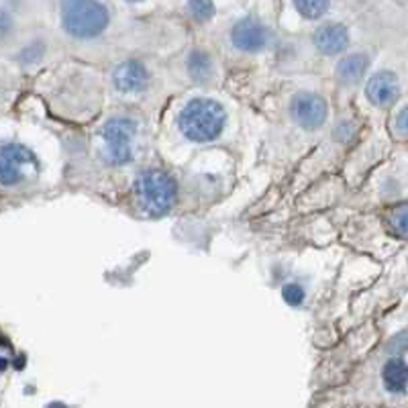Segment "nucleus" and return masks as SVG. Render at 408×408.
I'll list each match as a JSON object with an SVG mask.
<instances>
[{"label":"nucleus","instance_id":"1","mask_svg":"<svg viewBox=\"0 0 408 408\" xmlns=\"http://www.w3.org/2000/svg\"><path fill=\"white\" fill-rule=\"evenodd\" d=\"M227 114L217 100L194 98L190 100L178 116V127L188 141H212L223 133Z\"/></svg>","mask_w":408,"mask_h":408},{"label":"nucleus","instance_id":"2","mask_svg":"<svg viewBox=\"0 0 408 408\" xmlns=\"http://www.w3.org/2000/svg\"><path fill=\"white\" fill-rule=\"evenodd\" d=\"M109 8L102 2L76 0L62 4V27L76 39L98 37L109 27Z\"/></svg>","mask_w":408,"mask_h":408},{"label":"nucleus","instance_id":"3","mask_svg":"<svg viewBox=\"0 0 408 408\" xmlns=\"http://www.w3.org/2000/svg\"><path fill=\"white\" fill-rule=\"evenodd\" d=\"M176 184L161 170H145L137 176L135 198L141 210L149 215H163L176 200Z\"/></svg>","mask_w":408,"mask_h":408},{"label":"nucleus","instance_id":"4","mask_svg":"<svg viewBox=\"0 0 408 408\" xmlns=\"http://www.w3.org/2000/svg\"><path fill=\"white\" fill-rule=\"evenodd\" d=\"M137 123L129 116H114L102 127L104 158L114 165H123L133 158Z\"/></svg>","mask_w":408,"mask_h":408},{"label":"nucleus","instance_id":"5","mask_svg":"<svg viewBox=\"0 0 408 408\" xmlns=\"http://www.w3.org/2000/svg\"><path fill=\"white\" fill-rule=\"evenodd\" d=\"M39 170L37 158L25 147L17 143H8L2 147V159H0V174H2V184L13 186L21 180L33 178Z\"/></svg>","mask_w":408,"mask_h":408},{"label":"nucleus","instance_id":"6","mask_svg":"<svg viewBox=\"0 0 408 408\" xmlns=\"http://www.w3.org/2000/svg\"><path fill=\"white\" fill-rule=\"evenodd\" d=\"M329 107L325 98L313 92H300L290 102V114L296 123L304 129H318L327 121Z\"/></svg>","mask_w":408,"mask_h":408},{"label":"nucleus","instance_id":"7","mask_svg":"<svg viewBox=\"0 0 408 408\" xmlns=\"http://www.w3.org/2000/svg\"><path fill=\"white\" fill-rule=\"evenodd\" d=\"M231 41H233V46L237 47L239 51L255 53V51H259V49H264V47L268 46L270 33L257 19L247 17V19H241L239 23L233 27Z\"/></svg>","mask_w":408,"mask_h":408},{"label":"nucleus","instance_id":"8","mask_svg":"<svg viewBox=\"0 0 408 408\" xmlns=\"http://www.w3.org/2000/svg\"><path fill=\"white\" fill-rule=\"evenodd\" d=\"M365 94H367L369 102L380 107V109L392 107L400 96L398 78L392 72H378L369 78V82L365 86Z\"/></svg>","mask_w":408,"mask_h":408},{"label":"nucleus","instance_id":"9","mask_svg":"<svg viewBox=\"0 0 408 408\" xmlns=\"http://www.w3.org/2000/svg\"><path fill=\"white\" fill-rule=\"evenodd\" d=\"M113 84L114 88L123 94H133L147 88L149 84V74L145 66H141L139 62H123L113 69Z\"/></svg>","mask_w":408,"mask_h":408},{"label":"nucleus","instance_id":"10","mask_svg":"<svg viewBox=\"0 0 408 408\" xmlns=\"http://www.w3.org/2000/svg\"><path fill=\"white\" fill-rule=\"evenodd\" d=\"M315 46L320 53L335 55L349 46V33L341 25H325L315 33Z\"/></svg>","mask_w":408,"mask_h":408},{"label":"nucleus","instance_id":"11","mask_svg":"<svg viewBox=\"0 0 408 408\" xmlns=\"http://www.w3.org/2000/svg\"><path fill=\"white\" fill-rule=\"evenodd\" d=\"M382 380H384L386 390H390L394 394L404 392L408 386V365L400 358H394V360L386 362Z\"/></svg>","mask_w":408,"mask_h":408},{"label":"nucleus","instance_id":"12","mask_svg":"<svg viewBox=\"0 0 408 408\" xmlns=\"http://www.w3.org/2000/svg\"><path fill=\"white\" fill-rule=\"evenodd\" d=\"M365 69H367V57L362 53H353L341 60L335 74L343 84H355L358 80H362Z\"/></svg>","mask_w":408,"mask_h":408},{"label":"nucleus","instance_id":"13","mask_svg":"<svg viewBox=\"0 0 408 408\" xmlns=\"http://www.w3.org/2000/svg\"><path fill=\"white\" fill-rule=\"evenodd\" d=\"M210 57L204 51H194L188 57V74L196 80V82H204L210 74Z\"/></svg>","mask_w":408,"mask_h":408},{"label":"nucleus","instance_id":"14","mask_svg":"<svg viewBox=\"0 0 408 408\" xmlns=\"http://www.w3.org/2000/svg\"><path fill=\"white\" fill-rule=\"evenodd\" d=\"M390 227L398 235L408 239V206H400L392 212L390 217Z\"/></svg>","mask_w":408,"mask_h":408},{"label":"nucleus","instance_id":"15","mask_svg":"<svg viewBox=\"0 0 408 408\" xmlns=\"http://www.w3.org/2000/svg\"><path fill=\"white\" fill-rule=\"evenodd\" d=\"M296 8L306 19H318L327 13L329 4L327 2H315V0H304V2H296Z\"/></svg>","mask_w":408,"mask_h":408},{"label":"nucleus","instance_id":"16","mask_svg":"<svg viewBox=\"0 0 408 408\" xmlns=\"http://www.w3.org/2000/svg\"><path fill=\"white\" fill-rule=\"evenodd\" d=\"M186 8H188L190 17L196 19V21H206V19H210L212 13H215V6H212L210 2H188Z\"/></svg>","mask_w":408,"mask_h":408},{"label":"nucleus","instance_id":"17","mask_svg":"<svg viewBox=\"0 0 408 408\" xmlns=\"http://www.w3.org/2000/svg\"><path fill=\"white\" fill-rule=\"evenodd\" d=\"M284 300L290 306H298L304 300V290L298 284H288V286H284Z\"/></svg>","mask_w":408,"mask_h":408},{"label":"nucleus","instance_id":"18","mask_svg":"<svg viewBox=\"0 0 408 408\" xmlns=\"http://www.w3.org/2000/svg\"><path fill=\"white\" fill-rule=\"evenodd\" d=\"M396 129L402 133V135H408V107L402 109L400 114L396 116Z\"/></svg>","mask_w":408,"mask_h":408},{"label":"nucleus","instance_id":"19","mask_svg":"<svg viewBox=\"0 0 408 408\" xmlns=\"http://www.w3.org/2000/svg\"><path fill=\"white\" fill-rule=\"evenodd\" d=\"M47 408H68L66 404H62V402H51Z\"/></svg>","mask_w":408,"mask_h":408}]
</instances>
